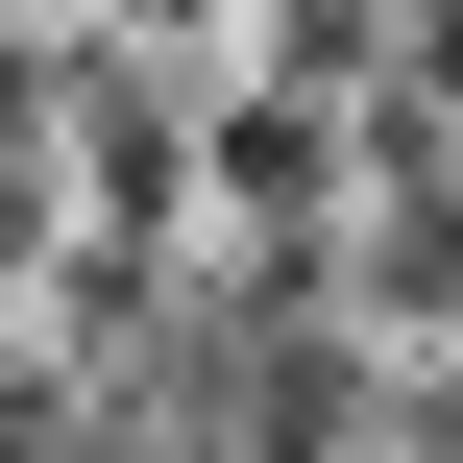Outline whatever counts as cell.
Segmentation results:
<instances>
[{
  "label": "cell",
  "instance_id": "6da1fadb",
  "mask_svg": "<svg viewBox=\"0 0 463 463\" xmlns=\"http://www.w3.org/2000/svg\"><path fill=\"white\" fill-rule=\"evenodd\" d=\"M342 195H366V171H342V73H293V49H269V73H220V98H195V220H220V244L317 269V244H342Z\"/></svg>",
  "mask_w": 463,
  "mask_h": 463
},
{
  "label": "cell",
  "instance_id": "3957f363",
  "mask_svg": "<svg viewBox=\"0 0 463 463\" xmlns=\"http://www.w3.org/2000/svg\"><path fill=\"white\" fill-rule=\"evenodd\" d=\"M49 24H244V0H49Z\"/></svg>",
  "mask_w": 463,
  "mask_h": 463
},
{
  "label": "cell",
  "instance_id": "7a4b0ae2",
  "mask_svg": "<svg viewBox=\"0 0 463 463\" xmlns=\"http://www.w3.org/2000/svg\"><path fill=\"white\" fill-rule=\"evenodd\" d=\"M0 463H122V439H98V391H73V366H0Z\"/></svg>",
  "mask_w": 463,
  "mask_h": 463
},
{
  "label": "cell",
  "instance_id": "277c9868",
  "mask_svg": "<svg viewBox=\"0 0 463 463\" xmlns=\"http://www.w3.org/2000/svg\"><path fill=\"white\" fill-rule=\"evenodd\" d=\"M415 73H439V98H463V0H415Z\"/></svg>",
  "mask_w": 463,
  "mask_h": 463
}]
</instances>
